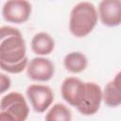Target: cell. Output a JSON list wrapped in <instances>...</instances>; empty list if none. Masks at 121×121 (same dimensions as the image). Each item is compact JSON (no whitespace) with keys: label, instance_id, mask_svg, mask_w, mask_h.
<instances>
[{"label":"cell","instance_id":"1","mask_svg":"<svg viewBox=\"0 0 121 121\" xmlns=\"http://www.w3.org/2000/svg\"><path fill=\"white\" fill-rule=\"evenodd\" d=\"M26 53L24 37L19 29L4 26L0 28V63L15 64L23 60Z\"/></svg>","mask_w":121,"mask_h":121},{"label":"cell","instance_id":"2","mask_svg":"<svg viewBox=\"0 0 121 121\" xmlns=\"http://www.w3.org/2000/svg\"><path fill=\"white\" fill-rule=\"evenodd\" d=\"M98 20L96 8L91 2H79L71 10L69 30L77 38L89 35L95 27Z\"/></svg>","mask_w":121,"mask_h":121},{"label":"cell","instance_id":"3","mask_svg":"<svg viewBox=\"0 0 121 121\" xmlns=\"http://www.w3.org/2000/svg\"><path fill=\"white\" fill-rule=\"evenodd\" d=\"M0 112L9 114L15 121H26L29 114V108L22 94L10 92L2 97Z\"/></svg>","mask_w":121,"mask_h":121},{"label":"cell","instance_id":"4","mask_svg":"<svg viewBox=\"0 0 121 121\" xmlns=\"http://www.w3.org/2000/svg\"><path fill=\"white\" fill-rule=\"evenodd\" d=\"M26 96L36 112H44L53 103L52 89L43 84H31L26 89Z\"/></svg>","mask_w":121,"mask_h":121},{"label":"cell","instance_id":"5","mask_svg":"<svg viewBox=\"0 0 121 121\" xmlns=\"http://www.w3.org/2000/svg\"><path fill=\"white\" fill-rule=\"evenodd\" d=\"M31 14V4L26 0H9L5 2L2 8V15L5 21L12 24L26 23Z\"/></svg>","mask_w":121,"mask_h":121},{"label":"cell","instance_id":"6","mask_svg":"<svg viewBox=\"0 0 121 121\" xmlns=\"http://www.w3.org/2000/svg\"><path fill=\"white\" fill-rule=\"evenodd\" d=\"M103 100V93L95 82H85V92L81 104L77 110L83 115H93L96 113Z\"/></svg>","mask_w":121,"mask_h":121},{"label":"cell","instance_id":"7","mask_svg":"<svg viewBox=\"0 0 121 121\" xmlns=\"http://www.w3.org/2000/svg\"><path fill=\"white\" fill-rule=\"evenodd\" d=\"M55 74V66L53 62L44 57H36L29 60L26 67L27 77L40 82L50 80Z\"/></svg>","mask_w":121,"mask_h":121},{"label":"cell","instance_id":"8","mask_svg":"<svg viewBox=\"0 0 121 121\" xmlns=\"http://www.w3.org/2000/svg\"><path fill=\"white\" fill-rule=\"evenodd\" d=\"M85 92V82L76 77L66 78L60 87L61 96L69 105L78 108L83 99Z\"/></svg>","mask_w":121,"mask_h":121},{"label":"cell","instance_id":"9","mask_svg":"<svg viewBox=\"0 0 121 121\" xmlns=\"http://www.w3.org/2000/svg\"><path fill=\"white\" fill-rule=\"evenodd\" d=\"M98 17L109 27L121 25V0H103L98 6Z\"/></svg>","mask_w":121,"mask_h":121},{"label":"cell","instance_id":"10","mask_svg":"<svg viewBox=\"0 0 121 121\" xmlns=\"http://www.w3.org/2000/svg\"><path fill=\"white\" fill-rule=\"evenodd\" d=\"M55 48V41L51 35L46 32H39L35 34L31 40V49L34 54L39 56H46L52 53Z\"/></svg>","mask_w":121,"mask_h":121},{"label":"cell","instance_id":"11","mask_svg":"<svg viewBox=\"0 0 121 121\" xmlns=\"http://www.w3.org/2000/svg\"><path fill=\"white\" fill-rule=\"evenodd\" d=\"M63 65L65 69L71 73L78 74L83 72L88 66L87 57L78 51L68 53L63 59Z\"/></svg>","mask_w":121,"mask_h":121},{"label":"cell","instance_id":"12","mask_svg":"<svg viewBox=\"0 0 121 121\" xmlns=\"http://www.w3.org/2000/svg\"><path fill=\"white\" fill-rule=\"evenodd\" d=\"M71 111L64 104L56 103L46 112L44 121H71Z\"/></svg>","mask_w":121,"mask_h":121},{"label":"cell","instance_id":"13","mask_svg":"<svg viewBox=\"0 0 121 121\" xmlns=\"http://www.w3.org/2000/svg\"><path fill=\"white\" fill-rule=\"evenodd\" d=\"M102 93L103 101L108 107L115 108L121 105V92L116 88L112 80L106 84Z\"/></svg>","mask_w":121,"mask_h":121},{"label":"cell","instance_id":"14","mask_svg":"<svg viewBox=\"0 0 121 121\" xmlns=\"http://www.w3.org/2000/svg\"><path fill=\"white\" fill-rule=\"evenodd\" d=\"M28 62H29V60L26 57L18 63H15V64L0 63V66H1V69L3 71H6V72L10 73V74H19V73L23 72L25 69H26Z\"/></svg>","mask_w":121,"mask_h":121},{"label":"cell","instance_id":"15","mask_svg":"<svg viewBox=\"0 0 121 121\" xmlns=\"http://www.w3.org/2000/svg\"><path fill=\"white\" fill-rule=\"evenodd\" d=\"M10 85H11L10 78L7 75L1 73L0 74V93L4 94L6 91H8L10 88Z\"/></svg>","mask_w":121,"mask_h":121},{"label":"cell","instance_id":"16","mask_svg":"<svg viewBox=\"0 0 121 121\" xmlns=\"http://www.w3.org/2000/svg\"><path fill=\"white\" fill-rule=\"evenodd\" d=\"M112 82L114 83V85L116 86V88L121 92V71L118 72V73L115 75L114 78L112 79Z\"/></svg>","mask_w":121,"mask_h":121},{"label":"cell","instance_id":"17","mask_svg":"<svg viewBox=\"0 0 121 121\" xmlns=\"http://www.w3.org/2000/svg\"><path fill=\"white\" fill-rule=\"evenodd\" d=\"M0 121H15V120L9 114L4 112H0Z\"/></svg>","mask_w":121,"mask_h":121}]
</instances>
